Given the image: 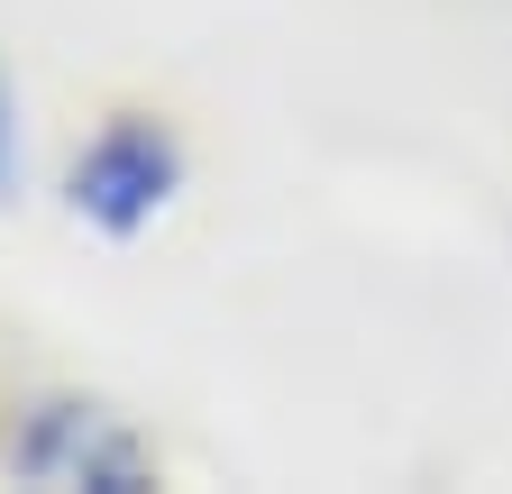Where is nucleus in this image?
I'll return each mask as SVG.
<instances>
[{"label": "nucleus", "instance_id": "f257e3e1", "mask_svg": "<svg viewBox=\"0 0 512 494\" xmlns=\"http://www.w3.org/2000/svg\"><path fill=\"white\" fill-rule=\"evenodd\" d=\"M19 476L28 485H92V494H138L147 485V449L128 440V421H110L101 403H46L19 430Z\"/></svg>", "mask_w": 512, "mask_h": 494}, {"label": "nucleus", "instance_id": "f03ea898", "mask_svg": "<svg viewBox=\"0 0 512 494\" xmlns=\"http://www.w3.org/2000/svg\"><path fill=\"white\" fill-rule=\"evenodd\" d=\"M174 174H183L174 138L147 129V119H119V129H101V138L83 147V165H74V211H83L92 229L128 238V229H147V220L165 211Z\"/></svg>", "mask_w": 512, "mask_h": 494}, {"label": "nucleus", "instance_id": "7ed1b4c3", "mask_svg": "<svg viewBox=\"0 0 512 494\" xmlns=\"http://www.w3.org/2000/svg\"><path fill=\"white\" fill-rule=\"evenodd\" d=\"M19 193V101H10V74H0V202Z\"/></svg>", "mask_w": 512, "mask_h": 494}]
</instances>
